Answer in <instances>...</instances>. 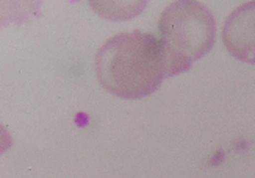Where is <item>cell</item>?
Segmentation results:
<instances>
[{"label":"cell","mask_w":255,"mask_h":178,"mask_svg":"<svg viewBox=\"0 0 255 178\" xmlns=\"http://www.w3.org/2000/svg\"><path fill=\"white\" fill-rule=\"evenodd\" d=\"M96 75L115 95L141 98L152 94L168 75L161 39L142 31L108 38L96 53Z\"/></svg>","instance_id":"cell-1"},{"label":"cell","mask_w":255,"mask_h":178,"mask_svg":"<svg viewBox=\"0 0 255 178\" xmlns=\"http://www.w3.org/2000/svg\"><path fill=\"white\" fill-rule=\"evenodd\" d=\"M168 75L180 74L213 47L216 20L204 3L194 0L172 2L158 19Z\"/></svg>","instance_id":"cell-2"},{"label":"cell","mask_w":255,"mask_h":178,"mask_svg":"<svg viewBox=\"0 0 255 178\" xmlns=\"http://www.w3.org/2000/svg\"><path fill=\"white\" fill-rule=\"evenodd\" d=\"M223 42L235 58L255 64V2L241 3L229 14Z\"/></svg>","instance_id":"cell-3"}]
</instances>
